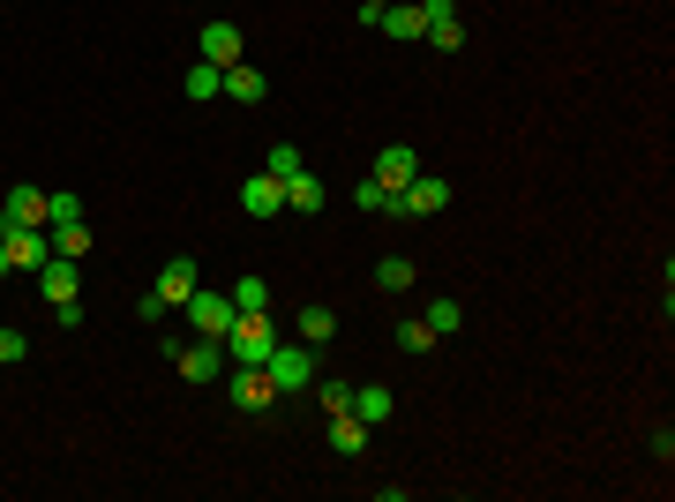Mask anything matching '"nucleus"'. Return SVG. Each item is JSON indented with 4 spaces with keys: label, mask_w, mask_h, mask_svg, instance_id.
I'll list each match as a JSON object with an SVG mask.
<instances>
[{
    "label": "nucleus",
    "mask_w": 675,
    "mask_h": 502,
    "mask_svg": "<svg viewBox=\"0 0 675 502\" xmlns=\"http://www.w3.org/2000/svg\"><path fill=\"white\" fill-rule=\"evenodd\" d=\"M383 8H390V0H361V23H368V31H376V15Z\"/></svg>",
    "instance_id": "obj_32"
},
{
    "label": "nucleus",
    "mask_w": 675,
    "mask_h": 502,
    "mask_svg": "<svg viewBox=\"0 0 675 502\" xmlns=\"http://www.w3.org/2000/svg\"><path fill=\"white\" fill-rule=\"evenodd\" d=\"M451 196H458V188H451V180H406V188H398V196H390V217H435V210H451Z\"/></svg>",
    "instance_id": "obj_4"
},
{
    "label": "nucleus",
    "mask_w": 675,
    "mask_h": 502,
    "mask_svg": "<svg viewBox=\"0 0 675 502\" xmlns=\"http://www.w3.org/2000/svg\"><path fill=\"white\" fill-rule=\"evenodd\" d=\"M203 60H211V68H233V60H241V23H225V15H218V23H203Z\"/></svg>",
    "instance_id": "obj_15"
},
{
    "label": "nucleus",
    "mask_w": 675,
    "mask_h": 502,
    "mask_svg": "<svg viewBox=\"0 0 675 502\" xmlns=\"http://www.w3.org/2000/svg\"><path fill=\"white\" fill-rule=\"evenodd\" d=\"M353 203L368 210V217H390V188L383 180H353Z\"/></svg>",
    "instance_id": "obj_26"
},
{
    "label": "nucleus",
    "mask_w": 675,
    "mask_h": 502,
    "mask_svg": "<svg viewBox=\"0 0 675 502\" xmlns=\"http://www.w3.org/2000/svg\"><path fill=\"white\" fill-rule=\"evenodd\" d=\"M323 203H331V196H323V180H316V172L300 166L294 180H286V210H300V217H316Z\"/></svg>",
    "instance_id": "obj_18"
},
{
    "label": "nucleus",
    "mask_w": 675,
    "mask_h": 502,
    "mask_svg": "<svg viewBox=\"0 0 675 502\" xmlns=\"http://www.w3.org/2000/svg\"><path fill=\"white\" fill-rule=\"evenodd\" d=\"M241 210H248V217H278V210H286V180H278V172L241 180Z\"/></svg>",
    "instance_id": "obj_12"
},
{
    "label": "nucleus",
    "mask_w": 675,
    "mask_h": 502,
    "mask_svg": "<svg viewBox=\"0 0 675 502\" xmlns=\"http://www.w3.org/2000/svg\"><path fill=\"white\" fill-rule=\"evenodd\" d=\"M45 241H53V255L84 263V255H90V225H84V217H76V225H45Z\"/></svg>",
    "instance_id": "obj_21"
},
{
    "label": "nucleus",
    "mask_w": 675,
    "mask_h": 502,
    "mask_svg": "<svg viewBox=\"0 0 675 502\" xmlns=\"http://www.w3.org/2000/svg\"><path fill=\"white\" fill-rule=\"evenodd\" d=\"M196 286H203V278H196V255H173L166 270H158V300H166V308H180Z\"/></svg>",
    "instance_id": "obj_16"
},
{
    "label": "nucleus",
    "mask_w": 675,
    "mask_h": 502,
    "mask_svg": "<svg viewBox=\"0 0 675 502\" xmlns=\"http://www.w3.org/2000/svg\"><path fill=\"white\" fill-rule=\"evenodd\" d=\"M0 217H8V225H45V188L15 180V188L0 196Z\"/></svg>",
    "instance_id": "obj_14"
},
{
    "label": "nucleus",
    "mask_w": 675,
    "mask_h": 502,
    "mask_svg": "<svg viewBox=\"0 0 675 502\" xmlns=\"http://www.w3.org/2000/svg\"><path fill=\"white\" fill-rule=\"evenodd\" d=\"M376 286H383V293H413V263H406V255H383Z\"/></svg>",
    "instance_id": "obj_22"
},
{
    "label": "nucleus",
    "mask_w": 675,
    "mask_h": 502,
    "mask_svg": "<svg viewBox=\"0 0 675 502\" xmlns=\"http://www.w3.org/2000/svg\"><path fill=\"white\" fill-rule=\"evenodd\" d=\"M225 300H233V315H263V308H270V286H263V278H241Z\"/></svg>",
    "instance_id": "obj_23"
},
{
    "label": "nucleus",
    "mask_w": 675,
    "mask_h": 502,
    "mask_svg": "<svg viewBox=\"0 0 675 502\" xmlns=\"http://www.w3.org/2000/svg\"><path fill=\"white\" fill-rule=\"evenodd\" d=\"M225 390H233V405H241V413H270V405H278V390H270V376H263V368H233V376H225Z\"/></svg>",
    "instance_id": "obj_9"
},
{
    "label": "nucleus",
    "mask_w": 675,
    "mask_h": 502,
    "mask_svg": "<svg viewBox=\"0 0 675 502\" xmlns=\"http://www.w3.org/2000/svg\"><path fill=\"white\" fill-rule=\"evenodd\" d=\"M38 300H45V308H53V300H84V278H76V263H68V255H45Z\"/></svg>",
    "instance_id": "obj_11"
},
{
    "label": "nucleus",
    "mask_w": 675,
    "mask_h": 502,
    "mask_svg": "<svg viewBox=\"0 0 675 502\" xmlns=\"http://www.w3.org/2000/svg\"><path fill=\"white\" fill-rule=\"evenodd\" d=\"M353 413L368 420V427H376V420H390V413H398V398H390V382H361V390H353Z\"/></svg>",
    "instance_id": "obj_19"
},
{
    "label": "nucleus",
    "mask_w": 675,
    "mask_h": 502,
    "mask_svg": "<svg viewBox=\"0 0 675 502\" xmlns=\"http://www.w3.org/2000/svg\"><path fill=\"white\" fill-rule=\"evenodd\" d=\"M23 353H31V337L15 331V323H0V368H8V360H23Z\"/></svg>",
    "instance_id": "obj_31"
},
{
    "label": "nucleus",
    "mask_w": 675,
    "mask_h": 502,
    "mask_svg": "<svg viewBox=\"0 0 675 502\" xmlns=\"http://www.w3.org/2000/svg\"><path fill=\"white\" fill-rule=\"evenodd\" d=\"M368 180H383V188L398 196L406 180H421V150H413V143H383V150H376V172H368Z\"/></svg>",
    "instance_id": "obj_6"
},
{
    "label": "nucleus",
    "mask_w": 675,
    "mask_h": 502,
    "mask_svg": "<svg viewBox=\"0 0 675 502\" xmlns=\"http://www.w3.org/2000/svg\"><path fill=\"white\" fill-rule=\"evenodd\" d=\"M76 217H84V203H76L68 188H53V196H45V225H76Z\"/></svg>",
    "instance_id": "obj_27"
},
{
    "label": "nucleus",
    "mask_w": 675,
    "mask_h": 502,
    "mask_svg": "<svg viewBox=\"0 0 675 502\" xmlns=\"http://www.w3.org/2000/svg\"><path fill=\"white\" fill-rule=\"evenodd\" d=\"M8 233H15V225H8ZM0 278H8V241H0Z\"/></svg>",
    "instance_id": "obj_33"
},
{
    "label": "nucleus",
    "mask_w": 675,
    "mask_h": 502,
    "mask_svg": "<svg viewBox=\"0 0 675 502\" xmlns=\"http://www.w3.org/2000/svg\"><path fill=\"white\" fill-rule=\"evenodd\" d=\"M0 241H8V217H0Z\"/></svg>",
    "instance_id": "obj_34"
},
{
    "label": "nucleus",
    "mask_w": 675,
    "mask_h": 502,
    "mask_svg": "<svg viewBox=\"0 0 675 502\" xmlns=\"http://www.w3.org/2000/svg\"><path fill=\"white\" fill-rule=\"evenodd\" d=\"M300 337H308V345H331L338 337V315L323 308V300H300Z\"/></svg>",
    "instance_id": "obj_20"
},
{
    "label": "nucleus",
    "mask_w": 675,
    "mask_h": 502,
    "mask_svg": "<svg viewBox=\"0 0 675 502\" xmlns=\"http://www.w3.org/2000/svg\"><path fill=\"white\" fill-rule=\"evenodd\" d=\"M166 360L180 382H218L225 376V337H166Z\"/></svg>",
    "instance_id": "obj_2"
},
{
    "label": "nucleus",
    "mask_w": 675,
    "mask_h": 502,
    "mask_svg": "<svg viewBox=\"0 0 675 502\" xmlns=\"http://www.w3.org/2000/svg\"><path fill=\"white\" fill-rule=\"evenodd\" d=\"M421 323H428L435 337H451V331L465 323V308H458V300H428V315H421Z\"/></svg>",
    "instance_id": "obj_25"
},
{
    "label": "nucleus",
    "mask_w": 675,
    "mask_h": 502,
    "mask_svg": "<svg viewBox=\"0 0 675 502\" xmlns=\"http://www.w3.org/2000/svg\"><path fill=\"white\" fill-rule=\"evenodd\" d=\"M316 398H323V413H353V382H316Z\"/></svg>",
    "instance_id": "obj_30"
},
{
    "label": "nucleus",
    "mask_w": 675,
    "mask_h": 502,
    "mask_svg": "<svg viewBox=\"0 0 675 502\" xmlns=\"http://www.w3.org/2000/svg\"><path fill=\"white\" fill-rule=\"evenodd\" d=\"M45 255H53L45 225H15V233H8V270H31V278H38V270H45Z\"/></svg>",
    "instance_id": "obj_8"
},
{
    "label": "nucleus",
    "mask_w": 675,
    "mask_h": 502,
    "mask_svg": "<svg viewBox=\"0 0 675 502\" xmlns=\"http://www.w3.org/2000/svg\"><path fill=\"white\" fill-rule=\"evenodd\" d=\"M263 172H278V180H294V172H300V150H294V143H270V158H263Z\"/></svg>",
    "instance_id": "obj_29"
},
{
    "label": "nucleus",
    "mask_w": 675,
    "mask_h": 502,
    "mask_svg": "<svg viewBox=\"0 0 675 502\" xmlns=\"http://www.w3.org/2000/svg\"><path fill=\"white\" fill-rule=\"evenodd\" d=\"M263 376H270V390H278V398L308 390V382H316V345H308V337H278V345L263 353Z\"/></svg>",
    "instance_id": "obj_1"
},
{
    "label": "nucleus",
    "mask_w": 675,
    "mask_h": 502,
    "mask_svg": "<svg viewBox=\"0 0 675 502\" xmlns=\"http://www.w3.org/2000/svg\"><path fill=\"white\" fill-rule=\"evenodd\" d=\"M218 76H225V68L196 60V68H188V98H196V105H203V98H218Z\"/></svg>",
    "instance_id": "obj_28"
},
{
    "label": "nucleus",
    "mask_w": 675,
    "mask_h": 502,
    "mask_svg": "<svg viewBox=\"0 0 675 502\" xmlns=\"http://www.w3.org/2000/svg\"><path fill=\"white\" fill-rule=\"evenodd\" d=\"M421 15H428V45H435V53H458V45H465L458 0H421Z\"/></svg>",
    "instance_id": "obj_7"
},
{
    "label": "nucleus",
    "mask_w": 675,
    "mask_h": 502,
    "mask_svg": "<svg viewBox=\"0 0 675 502\" xmlns=\"http://www.w3.org/2000/svg\"><path fill=\"white\" fill-rule=\"evenodd\" d=\"M331 450L338 458H361V450H368V420L361 413H331Z\"/></svg>",
    "instance_id": "obj_17"
},
{
    "label": "nucleus",
    "mask_w": 675,
    "mask_h": 502,
    "mask_svg": "<svg viewBox=\"0 0 675 502\" xmlns=\"http://www.w3.org/2000/svg\"><path fill=\"white\" fill-rule=\"evenodd\" d=\"M278 345V323H270V308L263 315H233V331H225V360L233 368H263V353Z\"/></svg>",
    "instance_id": "obj_3"
},
{
    "label": "nucleus",
    "mask_w": 675,
    "mask_h": 502,
    "mask_svg": "<svg viewBox=\"0 0 675 502\" xmlns=\"http://www.w3.org/2000/svg\"><path fill=\"white\" fill-rule=\"evenodd\" d=\"M218 98H233V105H263V98H270V83H263V68L233 60V68L218 76Z\"/></svg>",
    "instance_id": "obj_13"
},
{
    "label": "nucleus",
    "mask_w": 675,
    "mask_h": 502,
    "mask_svg": "<svg viewBox=\"0 0 675 502\" xmlns=\"http://www.w3.org/2000/svg\"><path fill=\"white\" fill-rule=\"evenodd\" d=\"M180 315H188V331H196V337H225V331H233V300H225V293H203V286L180 300Z\"/></svg>",
    "instance_id": "obj_5"
},
{
    "label": "nucleus",
    "mask_w": 675,
    "mask_h": 502,
    "mask_svg": "<svg viewBox=\"0 0 675 502\" xmlns=\"http://www.w3.org/2000/svg\"><path fill=\"white\" fill-rule=\"evenodd\" d=\"M398 353H413V360H428V353H435V331H428L421 315H413V323H398Z\"/></svg>",
    "instance_id": "obj_24"
},
{
    "label": "nucleus",
    "mask_w": 675,
    "mask_h": 502,
    "mask_svg": "<svg viewBox=\"0 0 675 502\" xmlns=\"http://www.w3.org/2000/svg\"><path fill=\"white\" fill-rule=\"evenodd\" d=\"M376 31H383V38H398V45L428 38V15H421V0H390V8L376 15Z\"/></svg>",
    "instance_id": "obj_10"
}]
</instances>
